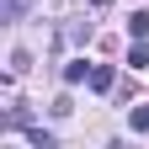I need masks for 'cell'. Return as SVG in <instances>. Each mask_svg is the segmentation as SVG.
I'll use <instances>...</instances> for the list:
<instances>
[{"label": "cell", "mask_w": 149, "mask_h": 149, "mask_svg": "<svg viewBox=\"0 0 149 149\" xmlns=\"http://www.w3.org/2000/svg\"><path fill=\"white\" fill-rule=\"evenodd\" d=\"M91 69H96V64H85V59H69V64H64V85H80V80H91Z\"/></svg>", "instance_id": "cell-2"}, {"label": "cell", "mask_w": 149, "mask_h": 149, "mask_svg": "<svg viewBox=\"0 0 149 149\" xmlns=\"http://www.w3.org/2000/svg\"><path fill=\"white\" fill-rule=\"evenodd\" d=\"M128 32H133V37H149V11H133V16H128Z\"/></svg>", "instance_id": "cell-5"}, {"label": "cell", "mask_w": 149, "mask_h": 149, "mask_svg": "<svg viewBox=\"0 0 149 149\" xmlns=\"http://www.w3.org/2000/svg\"><path fill=\"white\" fill-rule=\"evenodd\" d=\"M27 6H32V0H6V6H0V22H22Z\"/></svg>", "instance_id": "cell-3"}, {"label": "cell", "mask_w": 149, "mask_h": 149, "mask_svg": "<svg viewBox=\"0 0 149 149\" xmlns=\"http://www.w3.org/2000/svg\"><path fill=\"white\" fill-rule=\"evenodd\" d=\"M27 69H32V53L16 48V53H11V74H27Z\"/></svg>", "instance_id": "cell-6"}, {"label": "cell", "mask_w": 149, "mask_h": 149, "mask_svg": "<svg viewBox=\"0 0 149 149\" xmlns=\"http://www.w3.org/2000/svg\"><path fill=\"white\" fill-rule=\"evenodd\" d=\"M112 85H117V69H112V64H96V69H91V91H112Z\"/></svg>", "instance_id": "cell-1"}, {"label": "cell", "mask_w": 149, "mask_h": 149, "mask_svg": "<svg viewBox=\"0 0 149 149\" xmlns=\"http://www.w3.org/2000/svg\"><path fill=\"white\" fill-rule=\"evenodd\" d=\"M128 69H149V48H144V43L128 48Z\"/></svg>", "instance_id": "cell-4"}, {"label": "cell", "mask_w": 149, "mask_h": 149, "mask_svg": "<svg viewBox=\"0 0 149 149\" xmlns=\"http://www.w3.org/2000/svg\"><path fill=\"white\" fill-rule=\"evenodd\" d=\"M128 123H133V133H149V107H133V117H128Z\"/></svg>", "instance_id": "cell-7"}, {"label": "cell", "mask_w": 149, "mask_h": 149, "mask_svg": "<svg viewBox=\"0 0 149 149\" xmlns=\"http://www.w3.org/2000/svg\"><path fill=\"white\" fill-rule=\"evenodd\" d=\"M27 144H37V149H53V139L43 133V128H27Z\"/></svg>", "instance_id": "cell-8"}]
</instances>
